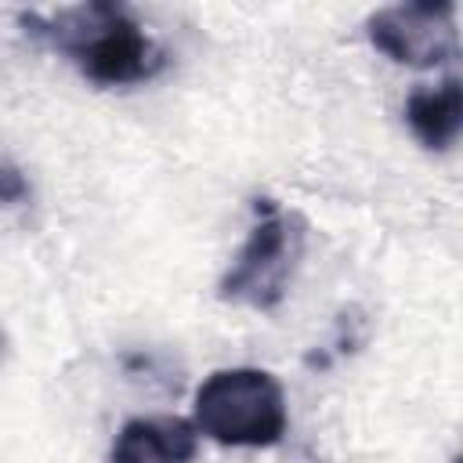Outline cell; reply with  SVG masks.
<instances>
[{"label":"cell","instance_id":"cell-4","mask_svg":"<svg viewBox=\"0 0 463 463\" xmlns=\"http://www.w3.org/2000/svg\"><path fill=\"white\" fill-rule=\"evenodd\" d=\"M365 33L398 65L430 69L456 54V4H394L369 14Z\"/></svg>","mask_w":463,"mask_h":463},{"label":"cell","instance_id":"cell-3","mask_svg":"<svg viewBox=\"0 0 463 463\" xmlns=\"http://www.w3.org/2000/svg\"><path fill=\"white\" fill-rule=\"evenodd\" d=\"M253 210H257V224L250 228L232 268L217 282V297L224 304L271 311L282 304L289 279L304 257L307 224L297 210H282L271 199H257Z\"/></svg>","mask_w":463,"mask_h":463},{"label":"cell","instance_id":"cell-5","mask_svg":"<svg viewBox=\"0 0 463 463\" xmlns=\"http://www.w3.org/2000/svg\"><path fill=\"white\" fill-rule=\"evenodd\" d=\"M199 449V430L192 420H127L112 441L109 463H192Z\"/></svg>","mask_w":463,"mask_h":463},{"label":"cell","instance_id":"cell-7","mask_svg":"<svg viewBox=\"0 0 463 463\" xmlns=\"http://www.w3.org/2000/svg\"><path fill=\"white\" fill-rule=\"evenodd\" d=\"M25 195H29V184H25V177H22L14 166L0 163V203H22Z\"/></svg>","mask_w":463,"mask_h":463},{"label":"cell","instance_id":"cell-8","mask_svg":"<svg viewBox=\"0 0 463 463\" xmlns=\"http://www.w3.org/2000/svg\"><path fill=\"white\" fill-rule=\"evenodd\" d=\"M4 344H7V340H4V333H0V358H4Z\"/></svg>","mask_w":463,"mask_h":463},{"label":"cell","instance_id":"cell-1","mask_svg":"<svg viewBox=\"0 0 463 463\" xmlns=\"http://www.w3.org/2000/svg\"><path fill=\"white\" fill-rule=\"evenodd\" d=\"M22 25L61 51L90 83L127 87L163 72L166 51L119 4H80L22 14Z\"/></svg>","mask_w":463,"mask_h":463},{"label":"cell","instance_id":"cell-6","mask_svg":"<svg viewBox=\"0 0 463 463\" xmlns=\"http://www.w3.org/2000/svg\"><path fill=\"white\" fill-rule=\"evenodd\" d=\"M405 123L416 141L430 152H445L463 127V87L456 76L441 80L438 87H420L405 101Z\"/></svg>","mask_w":463,"mask_h":463},{"label":"cell","instance_id":"cell-2","mask_svg":"<svg viewBox=\"0 0 463 463\" xmlns=\"http://www.w3.org/2000/svg\"><path fill=\"white\" fill-rule=\"evenodd\" d=\"M192 423L217 445L271 449L286 438L289 427L282 383L268 369L253 365L217 369L195 387Z\"/></svg>","mask_w":463,"mask_h":463}]
</instances>
